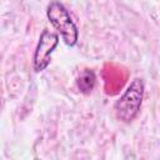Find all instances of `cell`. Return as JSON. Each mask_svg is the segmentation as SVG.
Here are the masks:
<instances>
[{"label":"cell","instance_id":"cell-1","mask_svg":"<svg viewBox=\"0 0 160 160\" xmlns=\"http://www.w3.org/2000/svg\"><path fill=\"white\" fill-rule=\"evenodd\" d=\"M144 81L140 78L134 79L126 88L125 92L114 105L115 115L122 122H131L139 114L144 98Z\"/></svg>","mask_w":160,"mask_h":160},{"label":"cell","instance_id":"cell-2","mask_svg":"<svg viewBox=\"0 0 160 160\" xmlns=\"http://www.w3.org/2000/svg\"><path fill=\"white\" fill-rule=\"evenodd\" d=\"M46 16L58 30L68 46H75L79 40V30L66 8L59 1H51L46 9Z\"/></svg>","mask_w":160,"mask_h":160},{"label":"cell","instance_id":"cell-3","mask_svg":"<svg viewBox=\"0 0 160 160\" xmlns=\"http://www.w3.org/2000/svg\"><path fill=\"white\" fill-rule=\"evenodd\" d=\"M58 44H59V35L48 29H44L42 32L40 34L32 56V69L35 72H41L49 66L51 61V54L58 46Z\"/></svg>","mask_w":160,"mask_h":160},{"label":"cell","instance_id":"cell-4","mask_svg":"<svg viewBox=\"0 0 160 160\" xmlns=\"http://www.w3.org/2000/svg\"><path fill=\"white\" fill-rule=\"evenodd\" d=\"M95 84H96V76H95V72L90 69H85L84 71H81V74L76 79V85L80 92L85 95L90 94L94 90Z\"/></svg>","mask_w":160,"mask_h":160}]
</instances>
